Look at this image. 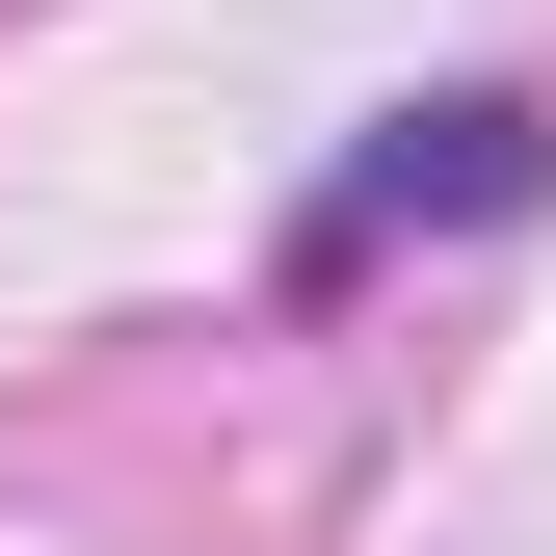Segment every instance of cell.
<instances>
[{
    "label": "cell",
    "instance_id": "6da1fadb",
    "mask_svg": "<svg viewBox=\"0 0 556 556\" xmlns=\"http://www.w3.org/2000/svg\"><path fill=\"white\" fill-rule=\"evenodd\" d=\"M530 186H556V106H530V80H451V106H397L371 160H344L318 213H292V265L344 292L371 239H477V213H530Z\"/></svg>",
    "mask_w": 556,
    "mask_h": 556
}]
</instances>
